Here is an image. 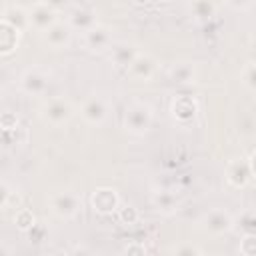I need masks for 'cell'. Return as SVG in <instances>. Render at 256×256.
<instances>
[{
    "mask_svg": "<svg viewBox=\"0 0 256 256\" xmlns=\"http://www.w3.org/2000/svg\"><path fill=\"white\" fill-rule=\"evenodd\" d=\"M152 122H154V112H152V106L148 102H142V100H134L126 106V112H124V128L134 134V136H144L150 132L152 128Z\"/></svg>",
    "mask_w": 256,
    "mask_h": 256,
    "instance_id": "cell-1",
    "label": "cell"
},
{
    "mask_svg": "<svg viewBox=\"0 0 256 256\" xmlns=\"http://www.w3.org/2000/svg\"><path fill=\"white\" fill-rule=\"evenodd\" d=\"M74 104L64 98V96H56V98H50L48 102H44L38 110V116L44 124L52 126V128H60V126H66L72 118H74Z\"/></svg>",
    "mask_w": 256,
    "mask_h": 256,
    "instance_id": "cell-2",
    "label": "cell"
},
{
    "mask_svg": "<svg viewBox=\"0 0 256 256\" xmlns=\"http://www.w3.org/2000/svg\"><path fill=\"white\" fill-rule=\"evenodd\" d=\"M254 152H250L246 158H232L228 164H226V170H224V178H226V184L234 190H244L252 184L254 180Z\"/></svg>",
    "mask_w": 256,
    "mask_h": 256,
    "instance_id": "cell-3",
    "label": "cell"
},
{
    "mask_svg": "<svg viewBox=\"0 0 256 256\" xmlns=\"http://www.w3.org/2000/svg\"><path fill=\"white\" fill-rule=\"evenodd\" d=\"M48 208L50 212L60 218V220H72L78 216L80 208H82V196L74 190H62V192H54L48 198Z\"/></svg>",
    "mask_w": 256,
    "mask_h": 256,
    "instance_id": "cell-4",
    "label": "cell"
},
{
    "mask_svg": "<svg viewBox=\"0 0 256 256\" xmlns=\"http://www.w3.org/2000/svg\"><path fill=\"white\" fill-rule=\"evenodd\" d=\"M200 230L208 236H224L234 228V216L226 208H212L200 218Z\"/></svg>",
    "mask_w": 256,
    "mask_h": 256,
    "instance_id": "cell-5",
    "label": "cell"
},
{
    "mask_svg": "<svg viewBox=\"0 0 256 256\" xmlns=\"http://www.w3.org/2000/svg\"><path fill=\"white\" fill-rule=\"evenodd\" d=\"M80 116L90 126H102L110 116V102L102 94H90L80 104Z\"/></svg>",
    "mask_w": 256,
    "mask_h": 256,
    "instance_id": "cell-6",
    "label": "cell"
},
{
    "mask_svg": "<svg viewBox=\"0 0 256 256\" xmlns=\"http://www.w3.org/2000/svg\"><path fill=\"white\" fill-rule=\"evenodd\" d=\"M158 70H160V62L156 60V56H152L150 52L138 50V54L126 68V74L136 82H152Z\"/></svg>",
    "mask_w": 256,
    "mask_h": 256,
    "instance_id": "cell-7",
    "label": "cell"
},
{
    "mask_svg": "<svg viewBox=\"0 0 256 256\" xmlns=\"http://www.w3.org/2000/svg\"><path fill=\"white\" fill-rule=\"evenodd\" d=\"M18 86L26 96H42L50 86V74L40 66L26 68L18 78Z\"/></svg>",
    "mask_w": 256,
    "mask_h": 256,
    "instance_id": "cell-8",
    "label": "cell"
},
{
    "mask_svg": "<svg viewBox=\"0 0 256 256\" xmlns=\"http://www.w3.org/2000/svg\"><path fill=\"white\" fill-rule=\"evenodd\" d=\"M82 44L88 52L92 54H102V52H108L114 44V34H112V28L106 26V24H96L92 26L90 30H86L82 34Z\"/></svg>",
    "mask_w": 256,
    "mask_h": 256,
    "instance_id": "cell-9",
    "label": "cell"
},
{
    "mask_svg": "<svg viewBox=\"0 0 256 256\" xmlns=\"http://www.w3.org/2000/svg\"><path fill=\"white\" fill-rule=\"evenodd\" d=\"M90 206L96 214L102 216H110L116 212V208L120 206V194L116 188L112 186H98L92 194H90Z\"/></svg>",
    "mask_w": 256,
    "mask_h": 256,
    "instance_id": "cell-10",
    "label": "cell"
},
{
    "mask_svg": "<svg viewBox=\"0 0 256 256\" xmlns=\"http://www.w3.org/2000/svg\"><path fill=\"white\" fill-rule=\"evenodd\" d=\"M170 114H172V118H174L180 126H188V124H192V122L196 120V116H198V102H196L192 96H188V94H180V96H176V98L172 100V104H170Z\"/></svg>",
    "mask_w": 256,
    "mask_h": 256,
    "instance_id": "cell-11",
    "label": "cell"
},
{
    "mask_svg": "<svg viewBox=\"0 0 256 256\" xmlns=\"http://www.w3.org/2000/svg\"><path fill=\"white\" fill-rule=\"evenodd\" d=\"M42 36H44V42H46L50 48L62 50V48H68V46H70L72 36H74V30L68 26L66 20H58V22H54L48 30H44Z\"/></svg>",
    "mask_w": 256,
    "mask_h": 256,
    "instance_id": "cell-12",
    "label": "cell"
},
{
    "mask_svg": "<svg viewBox=\"0 0 256 256\" xmlns=\"http://www.w3.org/2000/svg\"><path fill=\"white\" fill-rule=\"evenodd\" d=\"M28 16H30V28H34V30H38V32L48 30L54 22L60 20V18H58L60 12L54 10V8H50V6L44 4V2H38V4H34L32 8H28Z\"/></svg>",
    "mask_w": 256,
    "mask_h": 256,
    "instance_id": "cell-13",
    "label": "cell"
},
{
    "mask_svg": "<svg viewBox=\"0 0 256 256\" xmlns=\"http://www.w3.org/2000/svg\"><path fill=\"white\" fill-rule=\"evenodd\" d=\"M66 22H68V26H70L74 32H82V34H84L86 30H90L92 26L98 24L96 10H92V8H84V6L74 8V10L68 14Z\"/></svg>",
    "mask_w": 256,
    "mask_h": 256,
    "instance_id": "cell-14",
    "label": "cell"
},
{
    "mask_svg": "<svg viewBox=\"0 0 256 256\" xmlns=\"http://www.w3.org/2000/svg\"><path fill=\"white\" fill-rule=\"evenodd\" d=\"M196 76H198L196 64L190 62V60H178L168 70V78L174 84H194L196 82Z\"/></svg>",
    "mask_w": 256,
    "mask_h": 256,
    "instance_id": "cell-15",
    "label": "cell"
},
{
    "mask_svg": "<svg viewBox=\"0 0 256 256\" xmlns=\"http://www.w3.org/2000/svg\"><path fill=\"white\" fill-rule=\"evenodd\" d=\"M22 32L0 18V56H10L20 46Z\"/></svg>",
    "mask_w": 256,
    "mask_h": 256,
    "instance_id": "cell-16",
    "label": "cell"
},
{
    "mask_svg": "<svg viewBox=\"0 0 256 256\" xmlns=\"http://www.w3.org/2000/svg\"><path fill=\"white\" fill-rule=\"evenodd\" d=\"M136 54H138V48L132 42H114L112 48H110V62L116 68L126 70Z\"/></svg>",
    "mask_w": 256,
    "mask_h": 256,
    "instance_id": "cell-17",
    "label": "cell"
},
{
    "mask_svg": "<svg viewBox=\"0 0 256 256\" xmlns=\"http://www.w3.org/2000/svg\"><path fill=\"white\" fill-rule=\"evenodd\" d=\"M152 206L156 208V212H160L164 216H172V214L178 212L180 202H178V196L174 192H170V190H156L152 194Z\"/></svg>",
    "mask_w": 256,
    "mask_h": 256,
    "instance_id": "cell-18",
    "label": "cell"
},
{
    "mask_svg": "<svg viewBox=\"0 0 256 256\" xmlns=\"http://www.w3.org/2000/svg\"><path fill=\"white\" fill-rule=\"evenodd\" d=\"M2 20H6L10 26H14L16 30H20L22 34L26 30H30V16H28V8L24 6H6L2 10Z\"/></svg>",
    "mask_w": 256,
    "mask_h": 256,
    "instance_id": "cell-19",
    "label": "cell"
},
{
    "mask_svg": "<svg viewBox=\"0 0 256 256\" xmlns=\"http://www.w3.org/2000/svg\"><path fill=\"white\" fill-rule=\"evenodd\" d=\"M116 218H118V222L122 224V226H126V228H132V226H136L138 222H140V210L134 206V204H122L120 202V206L116 208Z\"/></svg>",
    "mask_w": 256,
    "mask_h": 256,
    "instance_id": "cell-20",
    "label": "cell"
},
{
    "mask_svg": "<svg viewBox=\"0 0 256 256\" xmlns=\"http://www.w3.org/2000/svg\"><path fill=\"white\" fill-rule=\"evenodd\" d=\"M240 86L248 94H254L256 92V62L254 60H248L244 64V68L240 70Z\"/></svg>",
    "mask_w": 256,
    "mask_h": 256,
    "instance_id": "cell-21",
    "label": "cell"
},
{
    "mask_svg": "<svg viewBox=\"0 0 256 256\" xmlns=\"http://www.w3.org/2000/svg\"><path fill=\"white\" fill-rule=\"evenodd\" d=\"M38 220H36V216H34V212L30 210V208H20L16 214H14V226L20 230V232H28L34 224H36Z\"/></svg>",
    "mask_w": 256,
    "mask_h": 256,
    "instance_id": "cell-22",
    "label": "cell"
},
{
    "mask_svg": "<svg viewBox=\"0 0 256 256\" xmlns=\"http://www.w3.org/2000/svg\"><path fill=\"white\" fill-rule=\"evenodd\" d=\"M234 228H238L240 234L256 232V218H254V212L248 210V212H244L240 218H234ZM234 228H232V230H234Z\"/></svg>",
    "mask_w": 256,
    "mask_h": 256,
    "instance_id": "cell-23",
    "label": "cell"
},
{
    "mask_svg": "<svg viewBox=\"0 0 256 256\" xmlns=\"http://www.w3.org/2000/svg\"><path fill=\"white\" fill-rule=\"evenodd\" d=\"M190 10L198 20H206L214 14V4H212V0H194Z\"/></svg>",
    "mask_w": 256,
    "mask_h": 256,
    "instance_id": "cell-24",
    "label": "cell"
},
{
    "mask_svg": "<svg viewBox=\"0 0 256 256\" xmlns=\"http://www.w3.org/2000/svg\"><path fill=\"white\" fill-rule=\"evenodd\" d=\"M238 252L242 256H254L256 254V232H248V234H240V246Z\"/></svg>",
    "mask_w": 256,
    "mask_h": 256,
    "instance_id": "cell-25",
    "label": "cell"
},
{
    "mask_svg": "<svg viewBox=\"0 0 256 256\" xmlns=\"http://www.w3.org/2000/svg\"><path fill=\"white\" fill-rule=\"evenodd\" d=\"M20 126V118L16 112H0V132H8V130H14Z\"/></svg>",
    "mask_w": 256,
    "mask_h": 256,
    "instance_id": "cell-26",
    "label": "cell"
},
{
    "mask_svg": "<svg viewBox=\"0 0 256 256\" xmlns=\"http://www.w3.org/2000/svg\"><path fill=\"white\" fill-rule=\"evenodd\" d=\"M170 252H172V254H176V256H200V254H204V250H202L200 246L190 244V242H184V244L172 246V248H170Z\"/></svg>",
    "mask_w": 256,
    "mask_h": 256,
    "instance_id": "cell-27",
    "label": "cell"
},
{
    "mask_svg": "<svg viewBox=\"0 0 256 256\" xmlns=\"http://www.w3.org/2000/svg\"><path fill=\"white\" fill-rule=\"evenodd\" d=\"M28 238H30V242H34V244H38V242H42V240H46V234H48V230H46V226L42 224V222H36L28 232Z\"/></svg>",
    "mask_w": 256,
    "mask_h": 256,
    "instance_id": "cell-28",
    "label": "cell"
},
{
    "mask_svg": "<svg viewBox=\"0 0 256 256\" xmlns=\"http://www.w3.org/2000/svg\"><path fill=\"white\" fill-rule=\"evenodd\" d=\"M12 200V188L8 186V182L0 180V210H4Z\"/></svg>",
    "mask_w": 256,
    "mask_h": 256,
    "instance_id": "cell-29",
    "label": "cell"
},
{
    "mask_svg": "<svg viewBox=\"0 0 256 256\" xmlns=\"http://www.w3.org/2000/svg\"><path fill=\"white\" fill-rule=\"evenodd\" d=\"M148 252V248L142 244V242H130L126 248H124V254H146Z\"/></svg>",
    "mask_w": 256,
    "mask_h": 256,
    "instance_id": "cell-30",
    "label": "cell"
},
{
    "mask_svg": "<svg viewBox=\"0 0 256 256\" xmlns=\"http://www.w3.org/2000/svg\"><path fill=\"white\" fill-rule=\"evenodd\" d=\"M254 0H226V4L234 10H248Z\"/></svg>",
    "mask_w": 256,
    "mask_h": 256,
    "instance_id": "cell-31",
    "label": "cell"
},
{
    "mask_svg": "<svg viewBox=\"0 0 256 256\" xmlns=\"http://www.w3.org/2000/svg\"><path fill=\"white\" fill-rule=\"evenodd\" d=\"M42 2H44V4H48L50 8H54V10H58V12H60V10L66 6V2H68V0H42Z\"/></svg>",
    "mask_w": 256,
    "mask_h": 256,
    "instance_id": "cell-32",
    "label": "cell"
},
{
    "mask_svg": "<svg viewBox=\"0 0 256 256\" xmlns=\"http://www.w3.org/2000/svg\"><path fill=\"white\" fill-rule=\"evenodd\" d=\"M130 2H132L134 6H148L152 0H130Z\"/></svg>",
    "mask_w": 256,
    "mask_h": 256,
    "instance_id": "cell-33",
    "label": "cell"
},
{
    "mask_svg": "<svg viewBox=\"0 0 256 256\" xmlns=\"http://www.w3.org/2000/svg\"><path fill=\"white\" fill-rule=\"evenodd\" d=\"M72 252H88V248H84V246H74Z\"/></svg>",
    "mask_w": 256,
    "mask_h": 256,
    "instance_id": "cell-34",
    "label": "cell"
},
{
    "mask_svg": "<svg viewBox=\"0 0 256 256\" xmlns=\"http://www.w3.org/2000/svg\"><path fill=\"white\" fill-rule=\"evenodd\" d=\"M0 98H2V86H0Z\"/></svg>",
    "mask_w": 256,
    "mask_h": 256,
    "instance_id": "cell-35",
    "label": "cell"
},
{
    "mask_svg": "<svg viewBox=\"0 0 256 256\" xmlns=\"http://www.w3.org/2000/svg\"><path fill=\"white\" fill-rule=\"evenodd\" d=\"M0 6H2V0H0Z\"/></svg>",
    "mask_w": 256,
    "mask_h": 256,
    "instance_id": "cell-36",
    "label": "cell"
}]
</instances>
